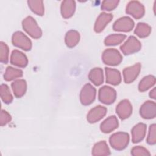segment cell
I'll return each mask as SVG.
<instances>
[{
	"label": "cell",
	"instance_id": "29",
	"mask_svg": "<svg viewBox=\"0 0 156 156\" xmlns=\"http://www.w3.org/2000/svg\"><path fill=\"white\" fill-rule=\"evenodd\" d=\"M1 98L5 104H10L13 101V96L9 87L5 84H2L0 87Z\"/></svg>",
	"mask_w": 156,
	"mask_h": 156
},
{
	"label": "cell",
	"instance_id": "26",
	"mask_svg": "<svg viewBox=\"0 0 156 156\" xmlns=\"http://www.w3.org/2000/svg\"><path fill=\"white\" fill-rule=\"evenodd\" d=\"M23 76V71L19 69L8 66L6 68L4 78L6 81H11L15 79Z\"/></svg>",
	"mask_w": 156,
	"mask_h": 156
},
{
	"label": "cell",
	"instance_id": "6",
	"mask_svg": "<svg viewBox=\"0 0 156 156\" xmlns=\"http://www.w3.org/2000/svg\"><path fill=\"white\" fill-rule=\"evenodd\" d=\"M141 44L134 36H130L126 41L120 46L121 51L124 55H130L140 50Z\"/></svg>",
	"mask_w": 156,
	"mask_h": 156
},
{
	"label": "cell",
	"instance_id": "11",
	"mask_svg": "<svg viewBox=\"0 0 156 156\" xmlns=\"http://www.w3.org/2000/svg\"><path fill=\"white\" fill-rule=\"evenodd\" d=\"M141 70V64L137 63L133 66L126 68L123 70V77L124 82L130 83L133 82L140 74Z\"/></svg>",
	"mask_w": 156,
	"mask_h": 156
},
{
	"label": "cell",
	"instance_id": "13",
	"mask_svg": "<svg viewBox=\"0 0 156 156\" xmlns=\"http://www.w3.org/2000/svg\"><path fill=\"white\" fill-rule=\"evenodd\" d=\"M107 108L101 105H98L90 110L87 115V121L90 123H95L105 116Z\"/></svg>",
	"mask_w": 156,
	"mask_h": 156
},
{
	"label": "cell",
	"instance_id": "7",
	"mask_svg": "<svg viewBox=\"0 0 156 156\" xmlns=\"http://www.w3.org/2000/svg\"><path fill=\"white\" fill-rule=\"evenodd\" d=\"M99 100L103 104H111L115 102L116 98V92L112 87L104 86L99 90Z\"/></svg>",
	"mask_w": 156,
	"mask_h": 156
},
{
	"label": "cell",
	"instance_id": "8",
	"mask_svg": "<svg viewBox=\"0 0 156 156\" xmlns=\"http://www.w3.org/2000/svg\"><path fill=\"white\" fill-rule=\"evenodd\" d=\"M126 12L135 19H140L144 15V7L139 1H132L127 4Z\"/></svg>",
	"mask_w": 156,
	"mask_h": 156
},
{
	"label": "cell",
	"instance_id": "5",
	"mask_svg": "<svg viewBox=\"0 0 156 156\" xmlns=\"http://www.w3.org/2000/svg\"><path fill=\"white\" fill-rule=\"evenodd\" d=\"M12 41L14 46L24 51H29L32 48L30 40L21 31H16L13 34Z\"/></svg>",
	"mask_w": 156,
	"mask_h": 156
},
{
	"label": "cell",
	"instance_id": "18",
	"mask_svg": "<svg viewBox=\"0 0 156 156\" xmlns=\"http://www.w3.org/2000/svg\"><path fill=\"white\" fill-rule=\"evenodd\" d=\"M105 71L107 83L113 85H117L120 83L121 81V73L118 70L106 67Z\"/></svg>",
	"mask_w": 156,
	"mask_h": 156
},
{
	"label": "cell",
	"instance_id": "2",
	"mask_svg": "<svg viewBox=\"0 0 156 156\" xmlns=\"http://www.w3.org/2000/svg\"><path fill=\"white\" fill-rule=\"evenodd\" d=\"M23 29L33 38H39L42 35V32L36 21L32 16L26 17L22 22Z\"/></svg>",
	"mask_w": 156,
	"mask_h": 156
},
{
	"label": "cell",
	"instance_id": "16",
	"mask_svg": "<svg viewBox=\"0 0 156 156\" xmlns=\"http://www.w3.org/2000/svg\"><path fill=\"white\" fill-rule=\"evenodd\" d=\"M10 63L15 66L24 68L27 66L28 60L24 54L18 50L12 51L10 56Z\"/></svg>",
	"mask_w": 156,
	"mask_h": 156
},
{
	"label": "cell",
	"instance_id": "33",
	"mask_svg": "<svg viewBox=\"0 0 156 156\" xmlns=\"http://www.w3.org/2000/svg\"><path fill=\"white\" fill-rule=\"evenodd\" d=\"M131 154L133 156H149V152L144 147L135 146L131 150Z\"/></svg>",
	"mask_w": 156,
	"mask_h": 156
},
{
	"label": "cell",
	"instance_id": "32",
	"mask_svg": "<svg viewBox=\"0 0 156 156\" xmlns=\"http://www.w3.org/2000/svg\"><path fill=\"white\" fill-rule=\"evenodd\" d=\"M119 1L116 0H106L104 1L101 4V9L103 10L110 11L114 10L118 5Z\"/></svg>",
	"mask_w": 156,
	"mask_h": 156
},
{
	"label": "cell",
	"instance_id": "21",
	"mask_svg": "<svg viewBox=\"0 0 156 156\" xmlns=\"http://www.w3.org/2000/svg\"><path fill=\"white\" fill-rule=\"evenodd\" d=\"M89 79L95 85L99 86L104 82L103 71L100 68H94L92 69L88 74Z\"/></svg>",
	"mask_w": 156,
	"mask_h": 156
},
{
	"label": "cell",
	"instance_id": "12",
	"mask_svg": "<svg viewBox=\"0 0 156 156\" xmlns=\"http://www.w3.org/2000/svg\"><path fill=\"white\" fill-rule=\"evenodd\" d=\"M116 112L122 120L129 118L132 113V106L129 101L127 99L121 101L116 106Z\"/></svg>",
	"mask_w": 156,
	"mask_h": 156
},
{
	"label": "cell",
	"instance_id": "30",
	"mask_svg": "<svg viewBox=\"0 0 156 156\" xmlns=\"http://www.w3.org/2000/svg\"><path fill=\"white\" fill-rule=\"evenodd\" d=\"M9 60V48L6 43L1 41L0 43V61L2 63H7Z\"/></svg>",
	"mask_w": 156,
	"mask_h": 156
},
{
	"label": "cell",
	"instance_id": "35",
	"mask_svg": "<svg viewBox=\"0 0 156 156\" xmlns=\"http://www.w3.org/2000/svg\"><path fill=\"white\" fill-rule=\"evenodd\" d=\"M149 96L150 98H152V99H155L156 97V89L155 88H154L149 93Z\"/></svg>",
	"mask_w": 156,
	"mask_h": 156
},
{
	"label": "cell",
	"instance_id": "9",
	"mask_svg": "<svg viewBox=\"0 0 156 156\" xmlns=\"http://www.w3.org/2000/svg\"><path fill=\"white\" fill-rule=\"evenodd\" d=\"M134 27V21L128 16H123L116 20L113 25V29L119 32H130Z\"/></svg>",
	"mask_w": 156,
	"mask_h": 156
},
{
	"label": "cell",
	"instance_id": "31",
	"mask_svg": "<svg viewBox=\"0 0 156 156\" xmlns=\"http://www.w3.org/2000/svg\"><path fill=\"white\" fill-rule=\"evenodd\" d=\"M146 141L150 145H154L156 143V125L155 124L150 126Z\"/></svg>",
	"mask_w": 156,
	"mask_h": 156
},
{
	"label": "cell",
	"instance_id": "1",
	"mask_svg": "<svg viewBox=\"0 0 156 156\" xmlns=\"http://www.w3.org/2000/svg\"><path fill=\"white\" fill-rule=\"evenodd\" d=\"M111 146L118 151L125 149L129 142V136L127 133L119 132L112 135L109 138Z\"/></svg>",
	"mask_w": 156,
	"mask_h": 156
},
{
	"label": "cell",
	"instance_id": "24",
	"mask_svg": "<svg viewBox=\"0 0 156 156\" xmlns=\"http://www.w3.org/2000/svg\"><path fill=\"white\" fill-rule=\"evenodd\" d=\"M155 83V78L154 76L149 75L144 77L138 85V90L141 92L147 91L148 89L153 87Z\"/></svg>",
	"mask_w": 156,
	"mask_h": 156
},
{
	"label": "cell",
	"instance_id": "23",
	"mask_svg": "<svg viewBox=\"0 0 156 156\" xmlns=\"http://www.w3.org/2000/svg\"><path fill=\"white\" fill-rule=\"evenodd\" d=\"M80 40L79 33L75 30L68 31L65 37V41L66 46L69 48L74 47L79 43Z\"/></svg>",
	"mask_w": 156,
	"mask_h": 156
},
{
	"label": "cell",
	"instance_id": "3",
	"mask_svg": "<svg viewBox=\"0 0 156 156\" xmlns=\"http://www.w3.org/2000/svg\"><path fill=\"white\" fill-rule=\"evenodd\" d=\"M102 62L110 66L118 65L122 60V57L119 51L115 49H105L102 55Z\"/></svg>",
	"mask_w": 156,
	"mask_h": 156
},
{
	"label": "cell",
	"instance_id": "34",
	"mask_svg": "<svg viewBox=\"0 0 156 156\" xmlns=\"http://www.w3.org/2000/svg\"><path fill=\"white\" fill-rule=\"evenodd\" d=\"M12 119L10 115L4 110H2L1 112V118H0V123L1 126H3L9 123Z\"/></svg>",
	"mask_w": 156,
	"mask_h": 156
},
{
	"label": "cell",
	"instance_id": "27",
	"mask_svg": "<svg viewBox=\"0 0 156 156\" xmlns=\"http://www.w3.org/2000/svg\"><path fill=\"white\" fill-rule=\"evenodd\" d=\"M151 32V27L148 24L144 23H138L135 29V34L140 38H145L149 35Z\"/></svg>",
	"mask_w": 156,
	"mask_h": 156
},
{
	"label": "cell",
	"instance_id": "22",
	"mask_svg": "<svg viewBox=\"0 0 156 156\" xmlns=\"http://www.w3.org/2000/svg\"><path fill=\"white\" fill-rule=\"evenodd\" d=\"M110 151L105 141H99L94 144L92 149V155L94 156L109 155Z\"/></svg>",
	"mask_w": 156,
	"mask_h": 156
},
{
	"label": "cell",
	"instance_id": "14",
	"mask_svg": "<svg viewBox=\"0 0 156 156\" xmlns=\"http://www.w3.org/2000/svg\"><path fill=\"white\" fill-rule=\"evenodd\" d=\"M146 125L144 123H138L132 129V141L133 143H137L141 141L146 133Z\"/></svg>",
	"mask_w": 156,
	"mask_h": 156
},
{
	"label": "cell",
	"instance_id": "28",
	"mask_svg": "<svg viewBox=\"0 0 156 156\" xmlns=\"http://www.w3.org/2000/svg\"><path fill=\"white\" fill-rule=\"evenodd\" d=\"M27 4L30 10L34 13L40 16L43 15L44 8L42 1H28Z\"/></svg>",
	"mask_w": 156,
	"mask_h": 156
},
{
	"label": "cell",
	"instance_id": "4",
	"mask_svg": "<svg viewBox=\"0 0 156 156\" xmlns=\"http://www.w3.org/2000/svg\"><path fill=\"white\" fill-rule=\"evenodd\" d=\"M96 90L90 83L85 84L81 90L80 93V100L83 105L91 104L95 99Z\"/></svg>",
	"mask_w": 156,
	"mask_h": 156
},
{
	"label": "cell",
	"instance_id": "20",
	"mask_svg": "<svg viewBox=\"0 0 156 156\" xmlns=\"http://www.w3.org/2000/svg\"><path fill=\"white\" fill-rule=\"evenodd\" d=\"M11 86L15 97L21 98L25 94L27 88V84L25 80L17 79L12 83Z\"/></svg>",
	"mask_w": 156,
	"mask_h": 156
},
{
	"label": "cell",
	"instance_id": "25",
	"mask_svg": "<svg viewBox=\"0 0 156 156\" xmlns=\"http://www.w3.org/2000/svg\"><path fill=\"white\" fill-rule=\"evenodd\" d=\"M126 36L124 34H112L107 37L104 40V43L106 46H114L122 43Z\"/></svg>",
	"mask_w": 156,
	"mask_h": 156
},
{
	"label": "cell",
	"instance_id": "10",
	"mask_svg": "<svg viewBox=\"0 0 156 156\" xmlns=\"http://www.w3.org/2000/svg\"><path fill=\"white\" fill-rule=\"evenodd\" d=\"M140 114L141 116L146 119H153L156 116V104L151 101H146L140 107Z\"/></svg>",
	"mask_w": 156,
	"mask_h": 156
},
{
	"label": "cell",
	"instance_id": "15",
	"mask_svg": "<svg viewBox=\"0 0 156 156\" xmlns=\"http://www.w3.org/2000/svg\"><path fill=\"white\" fill-rule=\"evenodd\" d=\"M113 15L111 13H101L98 17L94 26V30L96 32H101L106 26L112 21Z\"/></svg>",
	"mask_w": 156,
	"mask_h": 156
},
{
	"label": "cell",
	"instance_id": "17",
	"mask_svg": "<svg viewBox=\"0 0 156 156\" xmlns=\"http://www.w3.org/2000/svg\"><path fill=\"white\" fill-rule=\"evenodd\" d=\"M118 124L117 118L115 116H110L101 124L100 129L104 133H110L118 128Z\"/></svg>",
	"mask_w": 156,
	"mask_h": 156
},
{
	"label": "cell",
	"instance_id": "19",
	"mask_svg": "<svg viewBox=\"0 0 156 156\" xmlns=\"http://www.w3.org/2000/svg\"><path fill=\"white\" fill-rule=\"evenodd\" d=\"M61 14L64 18L71 17L76 10V2L72 0H66L62 1L61 4Z\"/></svg>",
	"mask_w": 156,
	"mask_h": 156
}]
</instances>
